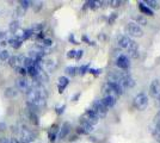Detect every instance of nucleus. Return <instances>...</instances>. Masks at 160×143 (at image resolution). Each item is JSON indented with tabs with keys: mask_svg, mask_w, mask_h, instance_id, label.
Segmentation results:
<instances>
[{
	"mask_svg": "<svg viewBox=\"0 0 160 143\" xmlns=\"http://www.w3.org/2000/svg\"><path fill=\"white\" fill-rule=\"evenodd\" d=\"M25 11H26V10H24L23 7L18 6V7L16 8V16H17V17H23V16L25 14Z\"/></svg>",
	"mask_w": 160,
	"mask_h": 143,
	"instance_id": "nucleus-34",
	"label": "nucleus"
},
{
	"mask_svg": "<svg viewBox=\"0 0 160 143\" xmlns=\"http://www.w3.org/2000/svg\"><path fill=\"white\" fill-rule=\"evenodd\" d=\"M115 92H116V94L120 97L121 94H123V87L118 84V82H116V81H112V80H108V82H106Z\"/></svg>",
	"mask_w": 160,
	"mask_h": 143,
	"instance_id": "nucleus-12",
	"label": "nucleus"
},
{
	"mask_svg": "<svg viewBox=\"0 0 160 143\" xmlns=\"http://www.w3.org/2000/svg\"><path fill=\"white\" fill-rule=\"evenodd\" d=\"M88 72H90V73H92V74H96V75H98V74H100V73H102V70H100V69H88Z\"/></svg>",
	"mask_w": 160,
	"mask_h": 143,
	"instance_id": "nucleus-43",
	"label": "nucleus"
},
{
	"mask_svg": "<svg viewBox=\"0 0 160 143\" xmlns=\"http://www.w3.org/2000/svg\"><path fill=\"white\" fill-rule=\"evenodd\" d=\"M82 119L84 121H86L87 123H90L91 125H96L98 122H99V118H98V116L91 110V109H88V110H86L85 111V113H84V116H82Z\"/></svg>",
	"mask_w": 160,
	"mask_h": 143,
	"instance_id": "nucleus-6",
	"label": "nucleus"
},
{
	"mask_svg": "<svg viewBox=\"0 0 160 143\" xmlns=\"http://www.w3.org/2000/svg\"><path fill=\"white\" fill-rule=\"evenodd\" d=\"M16 88L23 93H28L31 90V80H28L25 76H19L16 79Z\"/></svg>",
	"mask_w": 160,
	"mask_h": 143,
	"instance_id": "nucleus-3",
	"label": "nucleus"
},
{
	"mask_svg": "<svg viewBox=\"0 0 160 143\" xmlns=\"http://www.w3.org/2000/svg\"><path fill=\"white\" fill-rule=\"evenodd\" d=\"M122 2H123V1H121V0H111V1H109V4H110L112 7H118V6H121Z\"/></svg>",
	"mask_w": 160,
	"mask_h": 143,
	"instance_id": "nucleus-38",
	"label": "nucleus"
},
{
	"mask_svg": "<svg viewBox=\"0 0 160 143\" xmlns=\"http://www.w3.org/2000/svg\"><path fill=\"white\" fill-rule=\"evenodd\" d=\"M7 61H8V64H10L11 67H13L14 69L19 67V64H18V61H17V55H13V56H10V59H8Z\"/></svg>",
	"mask_w": 160,
	"mask_h": 143,
	"instance_id": "nucleus-26",
	"label": "nucleus"
},
{
	"mask_svg": "<svg viewBox=\"0 0 160 143\" xmlns=\"http://www.w3.org/2000/svg\"><path fill=\"white\" fill-rule=\"evenodd\" d=\"M118 45H120L122 49L128 50V54H129L132 57H134V59H138V57H139V47H138V44L135 43V41L132 39L129 36H126V35L121 36V37L118 38Z\"/></svg>",
	"mask_w": 160,
	"mask_h": 143,
	"instance_id": "nucleus-1",
	"label": "nucleus"
},
{
	"mask_svg": "<svg viewBox=\"0 0 160 143\" xmlns=\"http://www.w3.org/2000/svg\"><path fill=\"white\" fill-rule=\"evenodd\" d=\"M23 66L25 67V69H26V68H29V67H31V66H34V60H32V59H30V57H25Z\"/></svg>",
	"mask_w": 160,
	"mask_h": 143,
	"instance_id": "nucleus-33",
	"label": "nucleus"
},
{
	"mask_svg": "<svg viewBox=\"0 0 160 143\" xmlns=\"http://www.w3.org/2000/svg\"><path fill=\"white\" fill-rule=\"evenodd\" d=\"M13 49H19L20 47H22V44H23V42L22 41H18V39H16V38H12V39H8V42H7Z\"/></svg>",
	"mask_w": 160,
	"mask_h": 143,
	"instance_id": "nucleus-24",
	"label": "nucleus"
},
{
	"mask_svg": "<svg viewBox=\"0 0 160 143\" xmlns=\"http://www.w3.org/2000/svg\"><path fill=\"white\" fill-rule=\"evenodd\" d=\"M103 97H114V98H118V96L116 94V92L108 85V84H105L104 86H103Z\"/></svg>",
	"mask_w": 160,
	"mask_h": 143,
	"instance_id": "nucleus-16",
	"label": "nucleus"
},
{
	"mask_svg": "<svg viewBox=\"0 0 160 143\" xmlns=\"http://www.w3.org/2000/svg\"><path fill=\"white\" fill-rule=\"evenodd\" d=\"M18 93H19V91H18L16 87H7V88L4 91V96H5V98H7V99L16 98V97L18 96Z\"/></svg>",
	"mask_w": 160,
	"mask_h": 143,
	"instance_id": "nucleus-14",
	"label": "nucleus"
},
{
	"mask_svg": "<svg viewBox=\"0 0 160 143\" xmlns=\"http://www.w3.org/2000/svg\"><path fill=\"white\" fill-rule=\"evenodd\" d=\"M6 44H7V43H6V41H1V42H0V45H2V47H5Z\"/></svg>",
	"mask_w": 160,
	"mask_h": 143,
	"instance_id": "nucleus-50",
	"label": "nucleus"
},
{
	"mask_svg": "<svg viewBox=\"0 0 160 143\" xmlns=\"http://www.w3.org/2000/svg\"><path fill=\"white\" fill-rule=\"evenodd\" d=\"M127 31L130 36H134V37H142L144 36V30L140 25H138L134 21H130L128 23L127 25Z\"/></svg>",
	"mask_w": 160,
	"mask_h": 143,
	"instance_id": "nucleus-5",
	"label": "nucleus"
},
{
	"mask_svg": "<svg viewBox=\"0 0 160 143\" xmlns=\"http://www.w3.org/2000/svg\"><path fill=\"white\" fill-rule=\"evenodd\" d=\"M19 141H20V143H30L29 141H26L25 139H23V137H20V139H19Z\"/></svg>",
	"mask_w": 160,
	"mask_h": 143,
	"instance_id": "nucleus-49",
	"label": "nucleus"
},
{
	"mask_svg": "<svg viewBox=\"0 0 160 143\" xmlns=\"http://www.w3.org/2000/svg\"><path fill=\"white\" fill-rule=\"evenodd\" d=\"M70 84V79L67 76H60L59 78V85H58V88H59V92L60 93H64L65 88L68 86Z\"/></svg>",
	"mask_w": 160,
	"mask_h": 143,
	"instance_id": "nucleus-15",
	"label": "nucleus"
},
{
	"mask_svg": "<svg viewBox=\"0 0 160 143\" xmlns=\"http://www.w3.org/2000/svg\"><path fill=\"white\" fill-rule=\"evenodd\" d=\"M5 36H6V33H5L4 31H0V42H1V41H4Z\"/></svg>",
	"mask_w": 160,
	"mask_h": 143,
	"instance_id": "nucleus-47",
	"label": "nucleus"
},
{
	"mask_svg": "<svg viewBox=\"0 0 160 143\" xmlns=\"http://www.w3.org/2000/svg\"><path fill=\"white\" fill-rule=\"evenodd\" d=\"M0 143H11V139H7V137H0Z\"/></svg>",
	"mask_w": 160,
	"mask_h": 143,
	"instance_id": "nucleus-45",
	"label": "nucleus"
},
{
	"mask_svg": "<svg viewBox=\"0 0 160 143\" xmlns=\"http://www.w3.org/2000/svg\"><path fill=\"white\" fill-rule=\"evenodd\" d=\"M32 1H29V0H19V6L23 7L24 10H28L29 7H32Z\"/></svg>",
	"mask_w": 160,
	"mask_h": 143,
	"instance_id": "nucleus-28",
	"label": "nucleus"
},
{
	"mask_svg": "<svg viewBox=\"0 0 160 143\" xmlns=\"http://www.w3.org/2000/svg\"><path fill=\"white\" fill-rule=\"evenodd\" d=\"M147 7H150L152 11L153 10H159L160 8V4L156 0H146V1H142Z\"/></svg>",
	"mask_w": 160,
	"mask_h": 143,
	"instance_id": "nucleus-20",
	"label": "nucleus"
},
{
	"mask_svg": "<svg viewBox=\"0 0 160 143\" xmlns=\"http://www.w3.org/2000/svg\"><path fill=\"white\" fill-rule=\"evenodd\" d=\"M16 72H17L18 74H20L22 76H25V75H26V69H25L24 67H18V68H16Z\"/></svg>",
	"mask_w": 160,
	"mask_h": 143,
	"instance_id": "nucleus-36",
	"label": "nucleus"
},
{
	"mask_svg": "<svg viewBox=\"0 0 160 143\" xmlns=\"http://www.w3.org/2000/svg\"><path fill=\"white\" fill-rule=\"evenodd\" d=\"M70 131H71V125H70V123H64L62 124V127H61V129L59 130V140H64V139H66L67 137V135L70 134Z\"/></svg>",
	"mask_w": 160,
	"mask_h": 143,
	"instance_id": "nucleus-11",
	"label": "nucleus"
},
{
	"mask_svg": "<svg viewBox=\"0 0 160 143\" xmlns=\"http://www.w3.org/2000/svg\"><path fill=\"white\" fill-rule=\"evenodd\" d=\"M148 97L145 94V93H139L138 96L134 97V100H133V105L136 110L139 111H144L147 106H148Z\"/></svg>",
	"mask_w": 160,
	"mask_h": 143,
	"instance_id": "nucleus-2",
	"label": "nucleus"
},
{
	"mask_svg": "<svg viewBox=\"0 0 160 143\" xmlns=\"http://www.w3.org/2000/svg\"><path fill=\"white\" fill-rule=\"evenodd\" d=\"M152 135L156 140L160 141V124H154V128L152 130Z\"/></svg>",
	"mask_w": 160,
	"mask_h": 143,
	"instance_id": "nucleus-25",
	"label": "nucleus"
},
{
	"mask_svg": "<svg viewBox=\"0 0 160 143\" xmlns=\"http://www.w3.org/2000/svg\"><path fill=\"white\" fill-rule=\"evenodd\" d=\"M91 110L98 116V118H104V117H106L108 109L103 105V103H102L99 99H97V100L93 102V104H92V109H91Z\"/></svg>",
	"mask_w": 160,
	"mask_h": 143,
	"instance_id": "nucleus-4",
	"label": "nucleus"
},
{
	"mask_svg": "<svg viewBox=\"0 0 160 143\" xmlns=\"http://www.w3.org/2000/svg\"><path fill=\"white\" fill-rule=\"evenodd\" d=\"M41 67H42V69H43L46 73H47V72L52 73V72L55 70V68H56V63H55L53 60H42V62H41Z\"/></svg>",
	"mask_w": 160,
	"mask_h": 143,
	"instance_id": "nucleus-8",
	"label": "nucleus"
},
{
	"mask_svg": "<svg viewBox=\"0 0 160 143\" xmlns=\"http://www.w3.org/2000/svg\"><path fill=\"white\" fill-rule=\"evenodd\" d=\"M139 10H140V12H141L142 14H146V16H153V14H154V12H153L150 7H147L142 1L139 2Z\"/></svg>",
	"mask_w": 160,
	"mask_h": 143,
	"instance_id": "nucleus-18",
	"label": "nucleus"
},
{
	"mask_svg": "<svg viewBox=\"0 0 160 143\" xmlns=\"http://www.w3.org/2000/svg\"><path fill=\"white\" fill-rule=\"evenodd\" d=\"M150 93H151L152 97H156V98L160 94V81L158 79H154V80L151 82Z\"/></svg>",
	"mask_w": 160,
	"mask_h": 143,
	"instance_id": "nucleus-9",
	"label": "nucleus"
},
{
	"mask_svg": "<svg viewBox=\"0 0 160 143\" xmlns=\"http://www.w3.org/2000/svg\"><path fill=\"white\" fill-rule=\"evenodd\" d=\"M35 5H32V7H34V11L35 12H38L41 8H42V5H43V2L42 1H40V2H34Z\"/></svg>",
	"mask_w": 160,
	"mask_h": 143,
	"instance_id": "nucleus-35",
	"label": "nucleus"
},
{
	"mask_svg": "<svg viewBox=\"0 0 160 143\" xmlns=\"http://www.w3.org/2000/svg\"><path fill=\"white\" fill-rule=\"evenodd\" d=\"M58 134H59V128H58L56 125H54V127L49 130V133H48V136H49L50 142H54V141L58 139Z\"/></svg>",
	"mask_w": 160,
	"mask_h": 143,
	"instance_id": "nucleus-19",
	"label": "nucleus"
},
{
	"mask_svg": "<svg viewBox=\"0 0 160 143\" xmlns=\"http://www.w3.org/2000/svg\"><path fill=\"white\" fill-rule=\"evenodd\" d=\"M116 98H114V97H103L102 99H100V102L103 103V105L106 107V109H111V107H114L115 106V104H116Z\"/></svg>",
	"mask_w": 160,
	"mask_h": 143,
	"instance_id": "nucleus-13",
	"label": "nucleus"
},
{
	"mask_svg": "<svg viewBox=\"0 0 160 143\" xmlns=\"http://www.w3.org/2000/svg\"><path fill=\"white\" fill-rule=\"evenodd\" d=\"M65 107H66L65 105H62L61 107H58V109H56V113H58V115H61V113H64V110H65Z\"/></svg>",
	"mask_w": 160,
	"mask_h": 143,
	"instance_id": "nucleus-44",
	"label": "nucleus"
},
{
	"mask_svg": "<svg viewBox=\"0 0 160 143\" xmlns=\"http://www.w3.org/2000/svg\"><path fill=\"white\" fill-rule=\"evenodd\" d=\"M26 112H28V117H29V119H30L35 125H38L40 121H38V116H37V113H35V112H32V111H30V110H28V109H26Z\"/></svg>",
	"mask_w": 160,
	"mask_h": 143,
	"instance_id": "nucleus-21",
	"label": "nucleus"
},
{
	"mask_svg": "<svg viewBox=\"0 0 160 143\" xmlns=\"http://www.w3.org/2000/svg\"><path fill=\"white\" fill-rule=\"evenodd\" d=\"M5 129H6V124H5L4 122H1V123H0V130H1V131H4Z\"/></svg>",
	"mask_w": 160,
	"mask_h": 143,
	"instance_id": "nucleus-46",
	"label": "nucleus"
},
{
	"mask_svg": "<svg viewBox=\"0 0 160 143\" xmlns=\"http://www.w3.org/2000/svg\"><path fill=\"white\" fill-rule=\"evenodd\" d=\"M134 19H135V21L134 23H136L138 25H147V21H146V19L144 18V17H141V16H138V17H134Z\"/></svg>",
	"mask_w": 160,
	"mask_h": 143,
	"instance_id": "nucleus-29",
	"label": "nucleus"
},
{
	"mask_svg": "<svg viewBox=\"0 0 160 143\" xmlns=\"http://www.w3.org/2000/svg\"><path fill=\"white\" fill-rule=\"evenodd\" d=\"M154 124H160V111L156 115V117H154Z\"/></svg>",
	"mask_w": 160,
	"mask_h": 143,
	"instance_id": "nucleus-42",
	"label": "nucleus"
},
{
	"mask_svg": "<svg viewBox=\"0 0 160 143\" xmlns=\"http://www.w3.org/2000/svg\"><path fill=\"white\" fill-rule=\"evenodd\" d=\"M79 127L82 129V130H84V131H85V134H86V135H88L90 133H92V131L94 130V129H93V125H91L90 123H87V122H86V121H84L82 118L80 119V125Z\"/></svg>",
	"mask_w": 160,
	"mask_h": 143,
	"instance_id": "nucleus-17",
	"label": "nucleus"
},
{
	"mask_svg": "<svg viewBox=\"0 0 160 143\" xmlns=\"http://www.w3.org/2000/svg\"><path fill=\"white\" fill-rule=\"evenodd\" d=\"M43 26H44L43 23H35V24H32V26L30 27V30L32 31V33H36V35H37V33L42 32Z\"/></svg>",
	"mask_w": 160,
	"mask_h": 143,
	"instance_id": "nucleus-22",
	"label": "nucleus"
},
{
	"mask_svg": "<svg viewBox=\"0 0 160 143\" xmlns=\"http://www.w3.org/2000/svg\"><path fill=\"white\" fill-rule=\"evenodd\" d=\"M88 67H90V64H85V66H81V67H80L78 70H79V73L81 74V75H84V74H85L86 72H88Z\"/></svg>",
	"mask_w": 160,
	"mask_h": 143,
	"instance_id": "nucleus-37",
	"label": "nucleus"
},
{
	"mask_svg": "<svg viewBox=\"0 0 160 143\" xmlns=\"http://www.w3.org/2000/svg\"><path fill=\"white\" fill-rule=\"evenodd\" d=\"M76 53H77L76 50H70V51L67 53V57H68V59H73V57L76 59Z\"/></svg>",
	"mask_w": 160,
	"mask_h": 143,
	"instance_id": "nucleus-40",
	"label": "nucleus"
},
{
	"mask_svg": "<svg viewBox=\"0 0 160 143\" xmlns=\"http://www.w3.org/2000/svg\"><path fill=\"white\" fill-rule=\"evenodd\" d=\"M116 66L121 69H129L130 68V61H129V57L127 55H123L121 54L117 59H116Z\"/></svg>",
	"mask_w": 160,
	"mask_h": 143,
	"instance_id": "nucleus-7",
	"label": "nucleus"
},
{
	"mask_svg": "<svg viewBox=\"0 0 160 143\" xmlns=\"http://www.w3.org/2000/svg\"><path fill=\"white\" fill-rule=\"evenodd\" d=\"M19 27H20L19 20H12V21L10 23V25H8V30H10L11 32H16L17 30H19Z\"/></svg>",
	"mask_w": 160,
	"mask_h": 143,
	"instance_id": "nucleus-23",
	"label": "nucleus"
},
{
	"mask_svg": "<svg viewBox=\"0 0 160 143\" xmlns=\"http://www.w3.org/2000/svg\"><path fill=\"white\" fill-rule=\"evenodd\" d=\"M31 36H32V31H31L30 29H25V30H24V32H23V41L29 39Z\"/></svg>",
	"mask_w": 160,
	"mask_h": 143,
	"instance_id": "nucleus-32",
	"label": "nucleus"
},
{
	"mask_svg": "<svg viewBox=\"0 0 160 143\" xmlns=\"http://www.w3.org/2000/svg\"><path fill=\"white\" fill-rule=\"evenodd\" d=\"M20 133H22V137L25 139L26 141H29L30 143L34 142V141L36 140V134L32 133L30 129H28V128H25V127H23V129L20 130Z\"/></svg>",
	"mask_w": 160,
	"mask_h": 143,
	"instance_id": "nucleus-10",
	"label": "nucleus"
},
{
	"mask_svg": "<svg viewBox=\"0 0 160 143\" xmlns=\"http://www.w3.org/2000/svg\"><path fill=\"white\" fill-rule=\"evenodd\" d=\"M77 70H78V68H77V67H74V66L66 67V69H65L66 74H67V75H70V76H74V75L77 74Z\"/></svg>",
	"mask_w": 160,
	"mask_h": 143,
	"instance_id": "nucleus-27",
	"label": "nucleus"
},
{
	"mask_svg": "<svg viewBox=\"0 0 160 143\" xmlns=\"http://www.w3.org/2000/svg\"><path fill=\"white\" fill-rule=\"evenodd\" d=\"M82 55H84V51H82V50H78V51L76 53V59H77V60H80V59L82 57Z\"/></svg>",
	"mask_w": 160,
	"mask_h": 143,
	"instance_id": "nucleus-41",
	"label": "nucleus"
},
{
	"mask_svg": "<svg viewBox=\"0 0 160 143\" xmlns=\"http://www.w3.org/2000/svg\"><path fill=\"white\" fill-rule=\"evenodd\" d=\"M24 60H25V56L24 55H17V61H18V64L20 66V64H23L24 63Z\"/></svg>",
	"mask_w": 160,
	"mask_h": 143,
	"instance_id": "nucleus-39",
	"label": "nucleus"
},
{
	"mask_svg": "<svg viewBox=\"0 0 160 143\" xmlns=\"http://www.w3.org/2000/svg\"><path fill=\"white\" fill-rule=\"evenodd\" d=\"M10 59V53L7 50H1L0 51V60L1 61H7Z\"/></svg>",
	"mask_w": 160,
	"mask_h": 143,
	"instance_id": "nucleus-31",
	"label": "nucleus"
},
{
	"mask_svg": "<svg viewBox=\"0 0 160 143\" xmlns=\"http://www.w3.org/2000/svg\"><path fill=\"white\" fill-rule=\"evenodd\" d=\"M103 4V1H87L86 5L91 8H97V7H100V5Z\"/></svg>",
	"mask_w": 160,
	"mask_h": 143,
	"instance_id": "nucleus-30",
	"label": "nucleus"
},
{
	"mask_svg": "<svg viewBox=\"0 0 160 143\" xmlns=\"http://www.w3.org/2000/svg\"><path fill=\"white\" fill-rule=\"evenodd\" d=\"M11 143H20V141L18 139H16V137H12L11 139Z\"/></svg>",
	"mask_w": 160,
	"mask_h": 143,
	"instance_id": "nucleus-48",
	"label": "nucleus"
},
{
	"mask_svg": "<svg viewBox=\"0 0 160 143\" xmlns=\"http://www.w3.org/2000/svg\"><path fill=\"white\" fill-rule=\"evenodd\" d=\"M157 104H158V105L160 106V94L158 96V97H157Z\"/></svg>",
	"mask_w": 160,
	"mask_h": 143,
	"instance_id": "nucleus-51",
	"label": "nucleus"
}]
</instances>
